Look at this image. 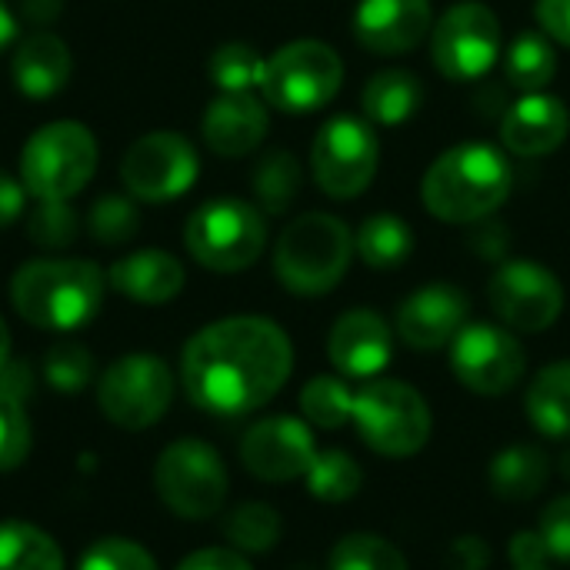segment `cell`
Segmentation results:
<instances>
[{"label":"cell","mask_w":570,"mask_h":570,"mask_svg":"<svg viewBox=\"0 0 570 570\" xmlns=\"http://www.w3.org/2000/svg\"><path fill=\"white\" fill-rule=\"evenodd\" d=\"M294 347L267 317H224L197 331L180 357L187 397L214 417L264 407L291 377Z\"/></svg>","instance_id":"6da1fadb"},{"label":"cell","mask_w":570,"mask_h":570,"mask_svg":"<svg viewBox=\"0 0 570 570\" xmlns=\"http://www.w3.org/2000/svg\"><path fill=\"white\" fill-rule=\"evenodd\" d=\"M514 170L508 154L491 144H461L444 150L424 174V207L444 224H478L511 197Z\"/></svg>","instance_id":"7a4b0ae2"},{"label":"cell","mask_w":570,"mask_h":570,"mask_svg":"<svg viewBox=\"0 0 570 570\" xmlns=\"http://www.w3.org/2000/svg\"><path fill=\"white\" fill-rule=\"evenodd\" d=\"M10 301L40 331H77L104 304V274L94 261H30L10 281Z\"/></svg>","instance_id":"3957f363"},{"label":"cell","mask_w":570,"mask_h":570,"mask_svg":"<svg viewBox=\"0 0 570 570\" xmlns=\"http://www.w3.org/2000/svg\"><path fill=\"white\" fill-rule=\"evenodd\" d=\"M354 257V234L344 220L311 210L291 220L274 250L277 281L301 297H321L341 284Z\"/></svg>","instance_id":"277c9868"},{"label":"cell","mask_w":570,"mask_h":570,"mask_svg":"<svg viewBox=\"0 0 570 570\" xmlns=\"http://www.w3.org/2000/svg\"><path fill=\"white\" fill-rule=\"evenodd\" d=\"M97 170V140L77 120H53L30 134L20 154V177L37 200H70Z\"/></svg>","instance_id":"5b68a950"},{"label":"cell","mask_w":570,"mask_h":570,"mask_svg":"<svg viewBox=\"0 0 570 570\" xmlns=\"http://www.w3.org/2000/svg\"><path fill=\"white\" fill-rule=\"evenodd\" d=\"M190 257L217 274L247 271L267 244V220L247 200H210L197 207L184 227Z\"/></svg>","instance_id":"8992f818"},{"label":"cell","mask_w":570,"mask_h":570,"mask_svg":"<svg viewBox=\"0 0 570 570\" xmlns=\"http://www.w3.org/2000/svg\"><path fill=\"white\" fill-rule=\"evenodd\" d=\"M351 421L364 444L384 458H411L431 438V407L404 381H371L354 391Z\"/></svg>","instance_id":"52a82bcc"},{"label":"cell","mask_w":570,"mask_h":570,"mask_svg":"<svg viewBox=\"0 0 570 570\" xmlns=\"http://www.w3.org/2000/svg\"><path fill=\"white\" fill-rule=\"evenodd\" d=\"M344 80V63L321 40H294L264 63V100L284 114H311L327 107Z\"/></svg>","instance_id":"ba28073f"},{"label":"cell","mask_w":570,"mask_h":570,"mask_svg":"<svg viewBox=\"0 0 570 570\" xmlns=\"http://www.w3.org/2000/svg\"><path fill=\"white\" fill-rule=\"evenodd\" d=\"M154 488L177 518L204 521L224 508L227 471L210 444L197 438H184L164 448V454L157 458Z\"/></svg>","instance_id":"9c48e42d"},{"label":"cell","mask_w":570,"mask_h":570,"mask_svg":"<svg viewBox=\"0 0 570 570\" xmlns=\"http://www.w3.org/2000/svg\"><path fill=\"white\" fill-rule=\"evenodd\" d=\"M170 401H174V374L154 354L117 357L97 384V404L104 417L127 431H144L157 424L167 414Z\"/></svg>","instance_id":"30bf717a"},{"label":"cell","mask_w":570,"mask_h":570,"mask_svg":"<svg viewBox=\"0 0 570 570\" xmlns=\"http://www.w3.org/2000/svg\"><path fill=\"white\" fill-rule=\"evenodd\" d=\"M381 164V140L367 120L334 117L321 127L311 147L317 187L334 200H351L371 187Z\"/></svg>","instance_id":"8fae6325"},{"label":"cell","mask_w":570,"mask_h":570,"mask_svg":"<svg viewBox=\"0 0 570 570\" xmlns=\"http://www.w3.org/2000/svg\"><path fill=\"white\" fill-rule=\"evenodd\" d=\"M200 160L194 144L174 130H154L130 144L120 164V180L130 197L147 204H164L194 187Z\"/></svg>","instance_id":"7c38bea8"},{"label":"cell","mask_w":570,"mask_h":570,"mask_svg":"<svg viewBox=\"0 0 570 570\" xmlns=\"http://www.w3.org/2000/svg\"><path fill=\"white\" fill-rule=\"evenodd\" d=\"M498 53H501V23L498 13L484 3L451 7L431 33L434 67L458 83L484 77L494 67Z\"/></svg>","instance_id":"4fadbf2b"},{"label":"cell","mask_w":570,"mask_h":570,"mask_svg":"<svg viewBox=\"0 0 570 570\" xmlns=\"http://www.w3.org/2000/svg\"><path fill=\"white\" fill-rule=\"evenodd\" d=\"M451 367L468 391L501 397L521 384L528 357L511 331L494 324H468L451 341Z\"/></svg>","instance_id":"5bb4252c"},{"label":"cell","mask_w":570,"mask_h":570,"mask_svg":"<svg viewBox=\"0 0 570 570\" xmlns=\"http://www.w3.org/2000/svg\"><path fill=\"white\" fill-rule=\"evenodd\" d=\"M488 297L494 314L511 331H524V334L548 331L564 311L561 281L534 261L501 264L488 284Z\"/></svg>","instance_id":"9a60e30c"},{"label":"cell","mask_w":570,"mask_h":570,"mask_svg":"<svg viewBox=\"0 0 570 570\" xmlns=\"http://www.w3.org/2000/svg\"><path fill=\"white\" fill-rule=\"evenodd\" d=\"M317 458L314 434L297 417H264L240 441L244 468L271 484L304 478Z\"/></svg>","instance_id":"2e32d148"},{"label":"cell","mask_w":570,"mask_h":570,"mask_svg":"<svg viewBox=\"0 0 570 570\" xmlns=\"http://www.w3.org/2000/svg\"><path fill=\"white\" fill-rule=\"evenodd\" d=\"M468 297L454 284H428L414 291L397 311V334L414 351H438L451 344L468 321Z\"/></svg>","instance_id":"e0dca14e"},{"label":"cell","mask_w":570,"mask_h":570,"mask_svg":"<svg viewBox=\"0 0 570 570\" xmlns=\"http://www.w3.org/2000/svg\"><path fill=\"white\" fill-rule=\"evenodd\" d=\"M431 0H361L354 10V37L371 53L397 57L431 33Z\"/></svg>","instance_id":"ac0fdd59"},{"label":"cell","mask_w":570,"mask_h":570,"mask_svg":"<svg viewBox=\"0 0 570 570\" xmlns=\"http://www.w3.org/2000/svg\"><path fill=\"white\" fill-rule=\"evenodd\" d=\"M391 327L374 311H347L327 337V357L344 377H374L391 364Z\"/></svg>","instance_id":"d6986e66"},{"label":"cell","mask_w":570,"mask_h":570,"mask_svg":"<svg viewBox=\"0 0 570 570\" xmlns=\"http://www.w3.org/2000/svg\"><path fill=\"white\" fill-rule=\"evenodd\" d=\"M568 107L544 90L521 97L501 120V140L518 157H544L558 150L568 140Z\"/></svg>","instance_id":"ffe728a7"},{"label":"cell","mask_w":570,"mask_h":570,"mask_svg":"<svg viewBox=\"0 0 570 570\" xmlns=\"http://www.w3.org/2000/svg\"><path fill=\"white\" fill-rule=\"evenodd\" d=\"M200 130L214 154L244 157L267 134V107L254 94H220L207 107Z\"/></svg>","instance_id":"44dd1931"},{"label":"cell","mask_w":570,"mask_h":570,"mask_svg":"<svg viewBox=\"0 0 570 570\" xmlns=\"http://www.w3.org/2000/svg\"><path fill=\"white\" fill-rule=\"evenodd\" d=\"M110 287L137 304H167L184 291V264L167 250H137L110 267Z\"/></svg>","instance_id":"7402d4cb"},{"label":"cell","mask_w":570,"mask_h":570,"mask_svg":"<svg viewBox=\"0 0 570 570\" xmlns=\"http://www.w3.org/2000/svg\"><path fill=\"white\" fill-rule=\"evenodd\" d=\"M70 50L67 43L50 33V30H37L30 37H23L13 50V83L20 94L27 97H53L57 90H63V83L70 80Z\"/></svg>","instance_id":"603a6c76"},{"label":"cell","mask_w":570,"mask_h":570,"mask_svg":"<svg viewBox=\"0 0 570 570\" xmlns=\"http://www.w3.org/2000/svg\"><path fill=\"white\" fill-rule=\"evenodd\" d=\"M548 474H551V461L538 444H511L491 461L488 484L501 501L524 504L544 491Z\"/></svg>","instance_id":"cb8c5ba5"},{"label":"cell","mask_w":570,"mask_h":570,"mask_svg":"<svg viewBox=\"0 0 570 570\" xmlns=\"http://www.w3.org/2000/svg\"><path fill=\"white\" fill-rule=\"evenodd\" d=\"M421 104H424V87L411 70H381L367 80L361 94L364 117L384 127H397L411 120L421 110Z\"/></svg>","instance_id":"d4e9b609"},{"label":"cell","mask_w":570,"mask_h":570,"mask_svg":"<svg viewBox=\"0 0 570 570\" xmlns=\"http://www.w3.org/2000/svg\"><path fill=\"white\" fill-rule=\"evenodd\" d=\"M528 417L551 441L570 438V361L548 364L528 387Z\"/></svg>","instance_id":"484cf974"},{"label":"cell","mask_w":570,"mask_h":570,"mask_svg":"<svg viewBox=\"0 0 570 570\" xmlns=\"http://www.w3.org/2000/svg\"><path fill=\"white\" fill-rule=\"evenodd\" d=\"M354 250L374 271H394L414 254V230L397 214H371L354 237Z\"/></svg>","instance_id":"4316f807"},{"label":"cell","mask_w":570,"mask_h":570,"mask_svg":"<svg viewBox=\"0 0 570 570\" xmlns=\"http://www.w3.org/2000/svg\"><path fill=\"white\" fill-rule=\"evenodd\" d=\"M0 570H63V554L47 531L27 521H0Z\"/></svg>","instance_id":"83f0119b"},{"label":"cell","mask_w":570,"mask_h":570,"mask_svg":"<svg viewBox=\"0 0 570 570\" xmlns=\"http://www.w3.org/2000/svg\"><path fill=\"white\" fill-rule=\"evenodd\" d=\"M504 73L518 90H528V94L544 90L558 73V53H554L548 33H521L508 47Z\"/></svg>","instance_id":"f1b7e54d"},{"label":"cell","mask_w":570,"mask_h":570,"mask_svg":"<svg viewBox=\"0 0 570 570\" xmlns=\"http://www.w3.org/2000/svg\"><path fill=\"white\" fill-rule=\"evenodd\" d=\"M254 194L267 214H284L301 187V164L287 150H271L250 174Z\"/></svg>","instance_id":"f546056e"},{"label":"cell","mask_w":570,"mask_h":570,"mask_svg":"<svg viewBox=\"0 0 570 570\" xmlns=\"http://www.w3.org/2000/svg\"><path fill=\"white\" fill-rule=\"evenodd\" d=\"M224 534H227L230 548L240 551V554H267L281 541V514L271 504H261V501L240 504L227 518Z\"/></svg>","instance_id":"4dcf8cb0"},{"label":"cell","mask_w":570,"mask_h":570,"mask_svg":"<svg viewBox=\"0 0 570 570\" xmlns=\"http://www.w3.org/2000/svg\"><path fill=\"white\" fill-rule=\"evenodd\" d=\"M311 494L317 501H327V504H341V501H351L361 484H364V474L357 468V461L344 451H317L311 471L304 474Z\"/></svg>","instance_id":"1f68e13d"},{"label":"cell","mask_w":570,"mask_h":570,"mask_svg":"<svg viewBox=\"0 0 570 570\" xmlns=\"http://www.w3.org/2000/svg\"><path fill=\"white\" fill-rule=\"evenodd\" d=\"M351 404H354V391L337 381V377H314L304 384L301 391V411H304V421L314 424V428H324V431H337L351 421Z\"/></svg>","instance_id":"d6a6232c"},{"label":"cell","mask_w":570,"mask_h":570,"mask_svg":"<svg viewBox=\"0 0 570 570\" xmlns=\"http://www.w3.org/2000/svg\"><path fill=\"white\" fill-rule=\"evenodd\" d=\"M261 53L247 43H224L210 57V80L220 87V94H250L264 80Z\"/></svg>","instance_id":"836d02e7"},{"label":"cell","mask_w":570,"mask_h":570,"mask_svg":"<svg viewBox=\"0 0 570 570\" xmlns=\"http://www.w3.org/2000/svg\"><path fill=\"white\" fill-rule=\"evenodd\" d=\"M331 570H407V561L377 534H347L331 551Z\"/></svg>","instance_id":"e575fe53"},{"label":"cell","mask_w":570,"mask_h":570,"mask_svg":"<svg viewBox=\"0 0 570 570\" xmlns=\"http://www.w3.org/2000/svg\"><path fill=\"white\" fill-rule=\"evenodd\" d=\"M87 230L97 244H107V247H117L124 240H130L137 230H140V214L137 207L120 197V194H107L100 197L94 207H90V217H87Z\"/></svg>","instance_id":"d590c367"},{"label":"cell","mask_w":570,"mask_h":570,"mask_svg":"<svg viewBox=\"0 0 570 570\" xmlns=\"http://www.w3.org/2000/svg\"><path fill=\"white\" fill-rule=\"evenodd\" d=\"M80 230V220L67 200H37L33 214L27 217V234L37 247L47 250H63L73 244Z\"/></svg>","instance_id":"8d00e7d4"},{"label":"cell","mask_w":570,"mask_h":570,"mask_svg":"<svg viewBox=\"0 0 570 570\" xmlns=\"http://www.w3.org/2000/svg\"><path fill=\"white\" fill-rule=\"evenodd\" d=\"M43 377L60 394H77L94 377V357L80 344H57L43 357Z\"/></svg>","instance_id":"74e56055"},{"label":"cell","mask_w":570,"mask_h":570,"mask_svg":"<svg viewBox=\"0 0 570 570\" xmlns=\"http://www.w3.org/2000/svg\"><path fill=\"white\" fill-rule=\"evenodd\" d=\"M30 454V421L23 414V401L0 391V474L13 471Z\"/></svg>","instance_id":"f35d334b"},{"label":"cell","mask_w":570,"mask_h":570,"mask_svg":"<svg viewBox=\"0 0 570 570\" xmlns=\"http://www.w3.org/2000/svg\"><path fill=\"white\" fill-rule=\"evenodd\" d=\"M77 570H157V561L137 541L107 538V541H97L94 548H87Z\"/></svg>","instance_id":"ab89813d"},{"label":"cell","mask_w":570,"mask_h":570,"mask_svg":"<svg viewBox=\"0 0 570 570\" xmlns=\"http://www.w3.org/2000/svg\"><path fill=\"white\" fill-rule=\"evenodd\" d=\"M538 534L544 538V548L551 558L558 561H570V494L554 498L538 524Z\"/></svg>","instance_id":"60d3db41"},{"label":"cell","mask_w":570,"mask_h":570,"mask_svg":"<svg viewBox=\"0 0 570 570\" xmlns=\"http://www.w3.org/2000/svg\"><path fill=\"white\" fill-rule=\"evenodd\" d=\"M491 561H494L491 544L478 534L454 538L448 544V554H444V568L448 570H488Z\"/></svg>","instance_id":"b9f144b4"},{"label":"cell","mask_w":570,"mask_h":570,"mask_svg":"<svg viewBox=\"0 0 570 570\" xmlns=\"http://www.w3.org/2000/svg\"><path fill=\"white\" fill-rule=\"evenodd\" d=\"M177 570H254L247 564V558L234 548H204L194 551L190 558H184Z\"/></svg>","instance_id":"7bdbcfd3"},{"label":"cell","mask_w":570,"mask_h":570,"mask_svg":"<svg viewBox=\"0 0 570 570\" xmlns=\"http://www.w3.org/2000/svg\"><path fill=\"white\" fill-rule=\"evenodd\" d=\"M534 13H538L541 30L551 40L570 47V0H538V10Z\"/></svg>","instance_id":"ee69618b"},{"label":"cell","mask_w":570,"mask_h":570,"mask_svg":"<svg viewBox=\"0 0 570 570\" xmlns=\"http://www.w3.org/2000/svg\"><path fill=\"white\" fill-rule=\"evenodd\" d=\"M511 561L514 568H544L548 564V548H544V538L538 531H521L511 538Z\"/></svg>","instance_id":"f6af8a7d"},{"label":"cell","mask_w":570,"mask_h":570,"mask_svg":"<svg viewBox=\"0 0 570 570\" xmlns=\"http://www.w3.org/2000/svg\"><path fill=\"white\" fill-rule=\"evenodd\" d=\"M23 197H27V187L0 170V227L13 224L23 214Z\"/></svg>","instance_id":"bcb514c9"},{"label":"cell","mask_w":570,"mask_h":570,"mask_svg":"<svg viewBox=\"0 0 570 570\" xmlns=\"http://www.w3.org/2000/svg\"><path fill=\"white\" fill-rule=\"evenodd\" d=\"M30 371H27V364H10L7 361V367L0 371V391L3 394H10V397H17V401H23L27 394H30Z\"/></svg>","instance_id":"7dc6e473"},{"label":"cell","mask_w":570,"mask_h":570,"mask_svg":"<svg viewBox=\"0 0 570 570\" xmlns=\"http://www.w3.org/2000/svg\"><path fill=\"white\" fill-rule=\"evenodd\" d=\"M57 10H60V0H23V13L37 23L57 17Z\"/></svg>","instance_id":"c3c4849f"},{"label":"cell","mask_w":570,"mask_h":570,"mask_svg":"<svg viewBox=\"0 0 570 570\" xmlns=\"http://www.w3.org/2000/svg\"><path fill=\"white\" fill-rule=\"evenodd\" d=\"M13 37H17V17L7 7V0H0V53L13 43Z\"/></svg>","instance_id":"681fc988"},{"label":"cell","mask_w":570,"mask_h":570,"mask_svg":"<svg viewBox=\"0 0 570 570\" xmlns=\"http://www.w3.org/2000/svg\"><path fill=\"white\" fill-rule=\"evenodd\" d=\"M7 361H10V331H7V324L0 317V371L7 367Z\"/></svg>","instance_id":"f907efd6"},{"label":"cell","mask_w":570,"mask_h":570,"mask_svg":"<svg viewBox=\"0 0 570 570\" xmlns=\"http://www.w3.org/2000/svg\"><path fill=\"white\" fill-rule=\"evenodd\" d=\"M561 474H564V478L570 481V448L564 451V454H561Z\"/></svg>","instance_id":"816d5d0a"},{"label":"cell","mask_w":570,"mask_h":570,"mask_svg":"<svg viewBox=\"0 0 570 570\" xmlns=\"http://www.w3.org/2000/svg\"><path fill=\"white\" fill-rule=\"evenodd\" d=\"M514 570H548V564H544V568H514Z\"/></svg>","instance_id":"f5cc1de1"}]
</instances>
